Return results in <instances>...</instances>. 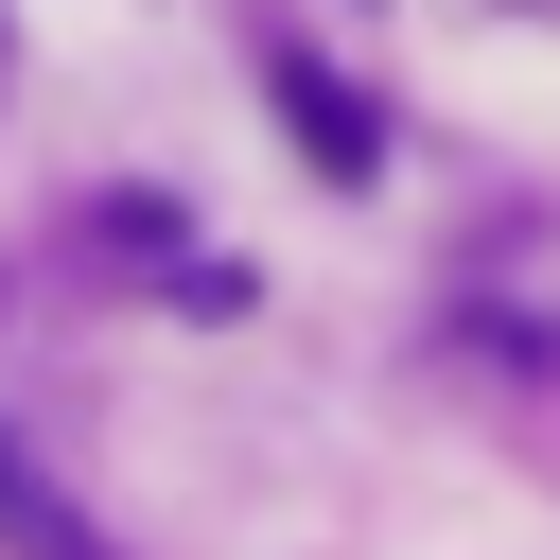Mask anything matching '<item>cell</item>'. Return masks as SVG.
I'll return each instance as SVG.
<instances>
[{
    "instance_id": "1",
    "label": "cell",
    "mask_w": 560,
    "mask_h": 560,
    "mask_svg": "<svg viewBox=\"0 0 560 560\" xmlns=\"http://www.w3.org/2000/svg\"><path fill=\"white\" fill-rule=\"evenodd\" d=\"M262 88H280V122H298V158H315V175H368V158H385V122H368V88H332L315 52H280Z\"/></svg>"
},
{
    "instance_id": "2",
    "label": "cell",
    "mask_w": 560,
    "mask_h": 560,
    "mask_svg": "<svg viewBox=\"0 0 560 560\" xmlns=\"http://www.w3.org/2000/svg\"><path fill=\"white\" fill-rule=\"evenodd\" d=\"M0 508H18V472H0Z\"/></svg>"
}]
</instances>
